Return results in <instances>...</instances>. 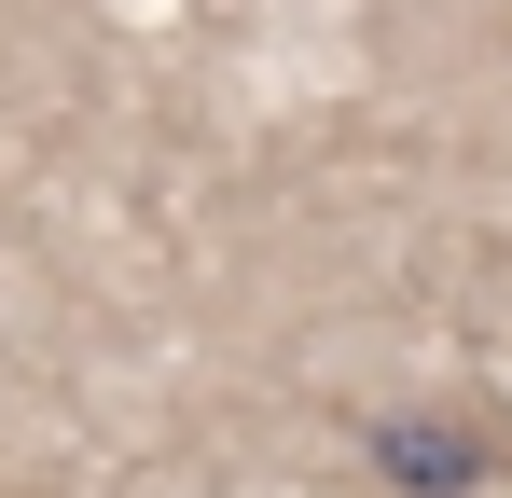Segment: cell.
<instances>
[{
	"mask_svg": "<svg viewBox=\"0 0 512 498\" xmlns=\"http://www.w3.org/2000/svg\"><path fill=\"white\" fill-rule=\"evenodd\" d=\"M360 457H374L388 498H485L512 471V415H485V402H388L360 429Z\"/></svg>",
	"mask_w": 512,
	"mask_h": 498,
	"instance_id": "6da1fadb",
	"label": "cell"
}]
</instances>
